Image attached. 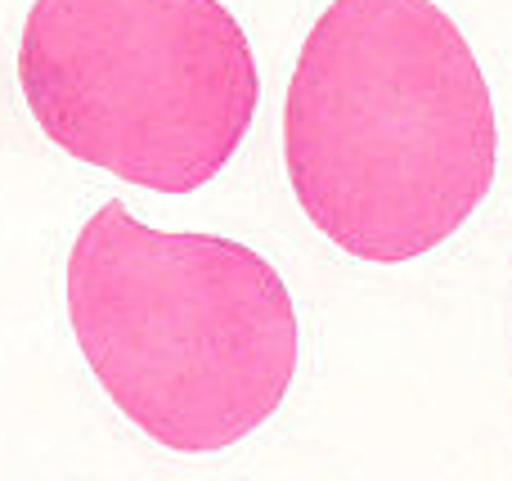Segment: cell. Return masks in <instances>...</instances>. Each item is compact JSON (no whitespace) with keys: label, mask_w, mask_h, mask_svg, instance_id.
<instances>
[{"label":"cell","mask_w":512,"mask_h":481,"mask_svg":"<svg viewBox=\"0 0 512 481\" xmlns=\"http://www.w3.org/2000/svg\"><path fill=\"white\" fill-rule=\"evenodd\" d=\"M301 212L373 266L441 248L481 207L499 122L468 36L432 0H333L283 104Z\"/></svg>","instance_id":"obj_1"},{"label":"cell","mask_w":512,"mask_h":481,"mask_svg":"<svg viewBox=\"0 0 512 481\" xmlns=\"http://www.w3.org/2000/svg\"><path fill=\"white\" fill-rule=\"evenodd\" d=\"M68 320L108 401L158 446L225 450L283 405L297 311L261 252L104 203L68 257Z\"/></svg>","instance_id":"obj_2"},{"label":"cell","mask_w":512,"mask_h":481,"mask_svg":"<svg viewBox=\"0 0 512 481\" xmlns=\"http://www.w3.org/2000/svg\"><path fill=\"white\" fill-rule=\"evenodd\" d=\"M18 86L63 153L158 194L221 176L261 99L221 0H36Z\"/></svg>","instance_id":"obj_3"}]
</instances>
